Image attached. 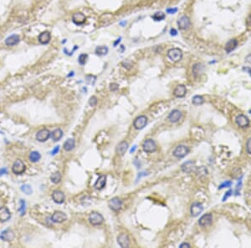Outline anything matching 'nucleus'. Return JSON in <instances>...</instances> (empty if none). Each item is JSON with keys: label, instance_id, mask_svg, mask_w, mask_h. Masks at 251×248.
Returning <instances> with one entry per match:
<instances>
[{"label": "nucleus", "instance_id": "21", "mask_svg": "<svg viewBox=\"0 0 251 248\" xmlns=\"http://www.w3.org/2000/svg\"><path fill=\"white\" fill-rule=\"evenodd\" d=\"M182 117V113L178 110H173L168 115V120L172 123H177Z\"/></svg>", "mask_w": 251, "mask_h": 248}, {"label": "nucleus", "instance_id": "36", "mask_svg": "<svg viewBox=\"0 0 251 248\" xmlns=\"http://www.w3.org/2000/svg\"><path fill=\"white\" fill-rule=\"evenodd\" d=\"M21 190H22L23 192H24L27 195L32 194V191H32V188H31L30 185H23L21 186Z\"/></svg>", "mask_w": 251, "mask_h": 248}, {"label": "nucleus", "instance_id": "23", "mask_svg": "<svg viewBox=\"0 0 251 248\" xmlns=\"http://www.w3.org/2000/svg\"><path fill=\"white\" fill-rule=\"evenodd\" d=\"M182 170L186 173H191L195 170V163L193 161H187L182 165Z\"/></svg>", "mask_w": 251, "mask_h": 248}, {"label": "nucleus", "instance_id": "43", "mask_svg": "<svg viewBox=\"0 0 251 248\" xmlns=\"http://www.w3.org/2000/svg\"><path fill=\"white\" fill-rule=\"evenodd\" d=\"M177 8H167V13L169 14H175V13H177Z\"/></svg>", "mask_w": 251, "mask_h": 248}, {"label": "nucleus", "instance_id": "34", "mask_svg": "<svg viewBox=\"0 0 251 248\" xmlns=\"http://www.w3.org/2000/svg\"><path fill=\"white\" fill-rule=\"evenodd\" d=\"M204 98L202 97L201 95H195L193 98V104H195V105H200V104H204Z\"/></svg>", "mask_w": 251, "mask_h": 248}, {"label": "nucleus", "instance_id": "16", "mask_svg": "<svg viewBox=\"0 0 251 248\" xmlns=\"http://www.w3.org/2000/svg\"><path fill=\"white\" fill-rule=\"evenodd\" d=\"M235 121H236V124H238V126H239L241 128H245L247 127L248 125L249 124V121L248 117H246L245 115L244 114H239L238 115L236 119H235Z\"/></svg>", "mask_w": 251, "mask_h": 248}, {"label": "nucleus", "instance_id": "54", "mask_svg": "<svg viewBox=\"0 0 251 248\" xmlns=\"http://www.w3.org/2000/svg\"><path fill=\"white\" fill-rule=\"evenodd\" d=\"M120 24L121 25V26H123V25H125V24H127V21H124V22H120Z\"/></svg>", "mask_w": 251, "mask_h": 248}, {"label": "nucleus", "instance_id": "17", "mask_svg": "<svg viewBox=\"0 0 251 248\" xmlns=\"http://www.w3.org/2000/svg\"><path fill=\"white\" fill-rule=\"evenodd\" d=\"M19 36L17 35V34H12L10 35L9 37L5 39V44L7 46H14V45H17V44L19 43Z\"/></svg>", "mask_w": 251, "mask_h": 248}, {"label": "nucleus", "instance_id": "29", "mask_svg": "<svg viewBox=\"0 0 251 248\" xmlns=\"http://www.w3.org/2000/svg\"><path fill=\"white\" fill-rule=\"evenodd\" d=\"M0 238H2L3 240H5V241H11L13 238V233L10 231L9 229H8V230L3 231L1 233Z\"/></svg>", "mask_w": 251, "mask_h": 248}, {"label": "nucleus", "instance_id": "48", "mask_svg": "<svg viewBox=\"0 0 251 248\" xmlns=\"http://www.w3.org/2000/svg\"><path fill=\"white\" fill-rule=\"evenodd\" d=\"M246 24H247V25L249 26V27H251V14L248 17L247 19V21H246Z\"/></svg>", "mask_w": 251, "mask_h": 248}, {"label": "nucleus", "instance_id": "5", "mask_svg": "<svg viewBox=\"0 0 251 248\" xmlns=\"http://www.w3.org/2000/svg\"><path fill=\"white\" fill-rule=\"evenodd\" d=\"M25 170H26L25 165H24L23 161H20V160H17L14 162V164L13 165V167H12V171L16 175L23 174V172L25 171Z\"/></svg>", "mask_w": 251, "mask_h": 248}, {"label": "nucleus", "instance_id": "1", "mask_svg": "<svg viewBox=\"0 0 251 248\" xmlns=\"http://www.w3.org/2000/svg\"><path fill=\"white\" fill-rule=\"evenodd\" d=\"M167 57L173 62H178L183 58V51L177 48H173L167 51Z\"/></svg>", "mask_w": 251, "mask_h": 248}, {"label": "nucleus", "instance_id": "12", "mask_svg": "<svg viewBox=\"0 0 251 248\" xmlns=\"http://www.w3.org/2000/svg\"><path fill=\"white\" fill-rule=\"evenodd\" d=\"M203 211H204V206L199 202H194L193 204L191 206V215L194 217H196L198 215L201 214Z\"/></svg>", "mask_w": 251, "mask_h": 248}, {"label": "nucleus", "instance_id": "30", "mask_svg": "<svg viewBox=\"0 0 251 248\" xmlns=\"http://www.w3.org/2000/svg\"><path fill=\"white\" fill-rule=\"evenodd\" d=\"M108 51H109V49H108V48H107L106 46H98V47H96V49L95 53H96L97 55H99V56H103V55L107 54Z\"/></svg>", "mask_w": 251, "mask_h": 248}, {"label": "nucleus", "instance_id": "32", "mask_svg": "<svg viewBox=\"0 0 251 248\" xmlns=\"http://www.w3.org/2000/svg\"><path fill=\"white\" fill-rule=\"evenodd\" d=\"M50 180H51V181H52L53 183H54V184L60 183V181H61V175H60V172L57 171V172L53 173V174L51 175V176H50Z\"/></svg>", "mask_w": 251, "mask_h": 248}, {"label": "nucleus", "instance_id": "11", "mask_svg": "<svg viewBox=\"0 0 251 248\" xmlns=\"http://www.w3.org/2000/svg\"><path fill=\"white\" fill-rule=\"evenodd\" d=\"M50 133L49 130L47 129H42L40 130L36 134V140L40 142H44L50 137Z\"/></svg>", "mask_w": 251, "mask_h": 248}, {"label": "nucleus", "instance_id": "22", "mask_svg": "<svg viewBox=\"0 0 251 248\" xmlns=\"http://www.w3.org/2000/svg\"><path fill=\"white\" fill-rule=\"evenodd\" d=\"M106 184V176L101 175L99 176V178L97 179V181H96V183L94 185V187L97 189V190H101L105 187V185Z\"/></svg>", "mask_w": 251, "mask_h": 248}, {"label": "nucleus", "instance_id": "39", "mask_svg": "<svg viewBox=\"0 0 251 248\" xmlns=\"http://www.w3.org/2000/svg\"><path fill=\"white\" fill-rule=\"evenodd\" d=\"M97 103H98V100H97V98L96 97V96H91V97L90 98V100H89V104H90V106L94 107V106L96 105Z\"/></svg>", "mask_w": 251, "mask_h": 248}, {"label": "nucleus", "instance_id": "6", "mask_svg": "<svg viewBox=\"0 0 251 248\" xmlns=\"http://www.w3.org/2000/svg\"><path fill=\"white\" fill-rule=\"evenodd\" d=\"M108 206H109L110 210H112L114 211H119L121 209V206H122V201L120 200V198L114 197L109 201Z\"/></svg>", "mask_w": 251, "mask_h": 248}, {"label": "nucleus", "instance_id": "13", "mask_svg": "<svg viewBox=\"0 0 251 248\" xmlns=\"http://www.w3.org/2000/svg\"><path fill=\"white\" fill-rule=\"evenodd\" d=\"M52 199L57 204H62L64 201L65 197H64V194L62 191H59V190H55L52 193Z\"/></svg>", "mask_w": 251, "mask_h": 248}, {"label": "nucleus", "instance_id": "49", "mask_svg": "<svg viewBox=\"0 0 251 248\" xmlns=\"http://www.w3.org/2000/svg\"><path fill=\"white\" fill-rule=\"evenodd\" d=\"M245 60H246V62H248V63L251 64V54H249V55L246 56V58H245Z\"/></svg>", "mask_w": 251, "mask_h": 248}, {"label": "nucleus", "instance_id": "37", "mask_svg": "<svg viewBox=\"0 0 251 248\" xmlns=\"http://www.w3.org/2000/svg\"><path fill=\"white\" fill-rule=\"evenodd\" d=\"M85 80H86V82L88 84H95L96 80V76L92 75V74H89V75H87L86 77H85Z\"/></svg>", "mask_w": 251, "mask_h": 248}, {"label": "nucleus", "instance_id": "45", "mask_svg": "<svg viewBox=\"0 0 251 248\" xmlns=\"http://www.w3.org/2000/svg\"><path fill=\"white\" fill-rule=\"evenodd\" d=\"M232 192H233V191H231V190H229V191H228L227 193H226V194L224 195V198H223V201H225V200H226V199H227V198L228 197V196H230V195H231V193H232Z\"/></svg>", "mask_w": 251, "mask_h": 248}, {"label": "nucleus", "instance_id": "4", "mask_svg": "<svg viewBox=\"0 0 251 248\" xmlns=\"http://www.w3.org/2000/svg\"><path fill=\"white\" fill-rule=\"evenodd\" d=\"M104 221V218L102 216V215L100 214L99 212L96 211H93L91 212L90 215L89 216V221L91 225L93 226H98L100 225Z\"/></svg>", "mask_w": 251, "mask_h": 248}, {"label": "nucleus", "instance_id": "50", "mask_svg": "<svg viewBox=\"0 0 251 248\" xmlns=\"http://www.w3.org/2000/svg\"><path fill=\"white\" fill-rule=\"evenodd\" d=\"M7 173H8V171L6 169H1L0 170V175H2L3 174H7Z\"/></svg>", "mask_w": 251, "mask_h": 248}, {"label": "nucleus", "instance_id": "25", "mask_svg": "<svg viewBox=\"0 0 251 248\" xmlns=\"http://www.w3.org/2000/svg\"><path fill=\"white\" fill-rule=\"evenodd\" d=\"M128 149V143L126 141H121L120 144H118L117 147V154L120 155H123Z\"/></svg>", "mask_w": 251, "mask_h": 248}, {"label": "nucleus", "instance_id": "7", "mask_svg": "<svg viewBox=\"0 0 251 248\" xmlns=\"http://www.w3.org/2000/svg\"><path fill=\"white\" fill-rule=\"evenodd\" d=\"M147 124V118L145 115H140L135 119L133 122V126L136 130H141L143 129Z\"/></svg>", "mask_w": 251, "mask_h": 248}, {"label": "nucleus", "instance_id": "2", "mask_svg": "<svg viewBox=\"0 0 251 248\" xmlns=\"http://www.w3.org/2000/svg\"><path fill=\"white\" fill-rule=\"evenodd\" d=\"M189 148L183 145V144H180L176 147V149L173 151V155L177 158H183L189 153Z\"/></svg>", "mask_w": 251, "mask_h": 248}, {"label": "nucleus", "instance_id": "20", "mask_svg": "<svg viewBox=\"0 0 251 248\" xmlns=\"http://www.w3.org/2000/svg\"><path fill=\"white\" fill-rule=\"evenodd\" d=\"M186 93H187V90H186V87L184 86L183 84H179L177 85V87L175 88V90L173 91L174 95L177 98H183L186 95Z\"/></svg>", "mask_w": 251, "mask_h": 248}, {"label": "nucleus", "instance_id": "15", "mask_svg": "<svg viewBox=\"0 0 251 248\" xmlns=\"http://www.w3.org/2000/svg\"><path fill=\"white\" fill-rule=\"evenodd\" d=\"M212 221H213V216H212V214L208 213V214L204 215L199 219L198 224L200 225L201 226H203V227H206V226H208L209 225H211Z\"/></svg>", "mask_w": 251, "mask_h": 248}, {"label": "nucleus", "instance_id": "9", "mask_svg": "<svg viewBox=\"0 0 251 248\" xmlns=\"http://www.w3.org/2000/svg\"><path fill=\"white\" fill-rule=\"evenodd\" d=\"M51 220L54 223H62V222L67 220V216L65 213H64L63 211H55L52 215Z\"/></svg>", "mask_w": 251, "mask_h": 248}, {"label": "nucleus", "instance_id": "53", "mask_svg": "<svg viewBox=\"0 0 251 248\" xmlns=\"http://www.w3.org/2000/svg\"><path fill=\"white\" fill-rule=\"evenodd\" d=\"M136 149H137V145H134L133 148H131V151H130L131 153H133V152H134V151H135V150H136Z\"/></svg>", "mask_w": 251, "mask_h": 248}, {"label": "nucleus", "instance_id": "27", "mask_svg": "<svg viewBox=\"0 0 251 248\" xmlns=\"http://www.w3.org/2000/svg\"><path fill=\"white\" fill-rule=\"evenodd\" d=\"M75 140L74 139H68L64 144V151H70L75 148Z\"/></svg>", "mask_w": 251, "mask_h": 248}, {"label": "nucleus", "instance_id": "52", "mask_svg": "<svg viewBox=\"0 0 251 248\" xmlns=\"http://www.w3.org/2000/svg\"><path fill=\"white\" fill-rule=\"evenodd\" d=\"M244 70L245 71H247L248 73L250 74V76H251V69H249V68H244Z\"/></svg>", "mask_w": 251, "mask_h": 248}, {"label": "nucleus", "instance_id": "41", "mask_svg": "<svg viewBox=\"0 0 251 248\" xmlns=\"http://www.w3.org/2000/svg\"><path fill=\"white\" fill-rule=\"evenodd\" d=\"M246 151L249 154L251 155V138H249L247 141V144H246Z\"/></svg>", "mask_w": 251, "mask_h": 248}, {"label": "nucleus", "instance_id": "26", "mask_svg": "<svg viewBox=\"0 0 251 248\" xmlns=\"http://www.w3.org/2000/svg\"><path fill=\"white\" fill-rule=\"evenodd\" d=\"M50 136H51L52 141H55V142L59 141L61 138L63 137V131L61 129H56V130L52 131V133L50 134Z\"/></svg>", "mask_w": 251, "mask_h": 248}, {"label": "nucleus", "instance_id": "3", "mask_svg": "<svg viewBox=\"0 0 251 248\" xmlns=\"http://www.w3.org/2000/svg\"><path fill=\"white\" fill-rule=\"evenodd\" d=\"M157 144L156 142L152 140V139H148L144 141L143 144H142V149L145 152L147 153H152L154 151H157Z\"/></svg>", "mask_w": 251, "mask_h": 248}, {"label": "nucleus", "instance_id": "10", "mask_svg": "<svg viewBox=\"0 0 251 248\" xmlns=\"http://www.w3.org/2000/svg\"><path fill=\"white\" fill-rule=\"evenodd\" d=\"M72 21L75 25H82L85 23L86 21V17L82 13H75L72 15Z\"/></svg>", "mask_w": 251, "mask_h": 248}, {"label": "nucleus", "instance_id": "38", "mask_svg": "<svg viewBox=\"0 0 251 248\" xmlns=\"http://www.w3.org/2000/svg\"><path fill=\"white\" fill-rule=\"evenodd\" d=\"M20 208H19V211L21 213V216H23L25 214V211H26V203L23 200H21L20 201Z\"/></svg>", "mask_w": 251, "mask_h": 248}, {"label": "nucleus", "instance_id": "8", "mask_svg": "<svg viewBox=\"0 0 251 248\" xmlns=\"http://www.w3.org/2000/svg\"><path fill=\"white\" fill-rule=\"evenodd\" d=\"M191 25V22L189 18L187 17L186 15H183L178 19L177 21V26L181 30H187L189 29Z\"/></svg>", "mask_w": 251, "mask_h": 248}, {"label": "nucleus", "instance_id": "31", "mask_svg": "<svg viewBox=\"0 0 251 248\" xmlns=\"http://www.w3.org/2000/svg\"><path fill=\"white\" fill-rule=\"evenodd\" d=\"M40 158H41V155L38 151H32L30 154V161L33 163L40 161Z\"/></svg>", "mask_w": 251, "mask_h": 248}, {"label": "nucleus", "instance_id": "35", "mask_svg": "<svg viewBox=\"0 0 251 248\" xmlns=\"http://www.w3.org/2000/svg\"><path fill=\"white\" fill-rule=\"evenodd\" d=\"M87 59H88V55L86 54H81L78 58V62L80 65H85L86 64Z\"/></svg>", "mask_w": 251, "mask_h": 248}, {"label": "nucleus", "instance_id": "14", "mask_svg": "<svg viewBox=\"0 0 251 248\" xmlns=\"http://www.w3.org/2000/svg\"><path fill=\"white\" fill-rule=\"evenodd\" d=\"M118 244L120 245L121 247H128L130 246V239L129 236L125 233H121L117 237Z\"/></svg>", "mask_w": 251, "mask_h": 248}, {"label": "nucleus", "instance_id": "46", "mask_svg": "<svg viewBox=\"0 0 251 248\" xmlns=\"http://www.w3.org/2000/svg\"><path fill=\"white\" fill-rule=\"evenodd\" d=\"M170 34L172 36H176L177 34V31L175 29H170Z\"/></svg>", "mask_w": 251, "mask_h": 248}, {"label": "nucleus", "instance_id": "51", "mask_svg": "<svg viewBox=\"0 0 251 248\" xmlns=\"http://www.w3.org/2000/svg\"><path fill=\"white\" fill-rule=\"evenodd\" d=\"M120 39H121V38H119V39H117V41H116V42L114 43V46H115V47H116V46H117V44H119V43H120Z\"/></svg>", "mask_w": 251, "mask_h": 248}, {"label": "nucleus", "instance_id": "19", "mask_svg": "<svg viewBox=\"0 0 251 248\" xmlns=\"http://www.w3.org/2000/svg\"><path fill=\"white\" fill-rule=\"evenodd\" d=\"M50 39H51V34H50V32L48 31H44V32H42L41 34L39 35V42H40L41 44H47L50 43Z\"/></svg>", "mask_w": 251, "mask_h": 248}, {"label": "nucleus", "instance_id": "42", "mask_svg": "<svg viewBox=\"0 0 251 248\" xmlns=\"http://www.w3.org/2000/svg\"><path fill=\"white\" fill-rule=\"evenodd\" d=\"M231 185H232V183H231L230 181H227V182H224L223 184H221L220 185H219V187H218V189H223V188H225V187H229Z\"/></svg>", "mask_w": 251, "mask_h": 248}, {"label": "nucleus", "instance_id": "24", "mask_svg": "<svg viewBox=\"0 0 251 248\" xmlns=\"http://www.w3.org/2000/svg\"><path fill=\"white\" fill-rule=\"evenodd\" d=\"M238 45V41L235 39H230L229 41H228L227 44H225V51L227 52L228 54L231 53L232 51H234Z\"/></svg>", "mask_w": 251, "mask_h": 248}, {"label": "nucleus", "instance_id": "40", "mask_svg": "<svg viewBox=\"0 0 251 248\" xmlns=\"http://www.w3.org/2000/svg\"><path fill=\"white\" fill-rule=\"evenodd\" d=\"M118 89H119V85L117 83H111L110 84V90L111 91L115 92V91L118 90Z\"/></svg>", "mask_w": 251, "mask_h": 248}, {"label": "nucleus", "instance_id": "47", "mask_svg": "<svg viewBox=\"0 0 251 248\" xmlns=\"http://www.w3.org/2000/svg\"><path fill=\"white\" fill-rule=\"evenodd\" d=\"M179 247L180 248H184V247H190V245L188 244V243H186V242H184V243H182V244L179 246Z\"/></svg>", "mask_w": 251, "mask_h": 248}, {"label": "nucleus", "instance_id": "44", "mask_svg": "<svg viewBox=\"0 0 251 248\" xmlns=\"http://www.w3.org/2000/svg\"><path fill=\"white\" fill-rule=\"evenodd\" d=\"M59 151H60V146L57 145V146H55V147L54 148L53 151H51V155H56Z\"/></svg>", "mask_w": 251, "mask_h": 248}, {"label": "nucleus", "instance_id": "18", "mask_svg": "<svg viewBox=\"0 0 251 248\" xmlns=\"http://www.w3.org/2000/svg\"><path fill=\"white\" fill-rule=\"evenodd\" d=\"M11 217V213L7 207H0V221L4 222V221H9Z\"/></svg>", "mask_w": 251, "mask_h": 248}, {"label": "nucleus", "instance_id": "28", "mask_svg": "<svg viewBox=\"0 0 251 248\" xmlns=\"http://www.w3.org/2000/svg\"><path fill=\"white\" fill-rule=\"evenodd\" d=\"M204 65L202 64L197 63V64H193V74L194 76L196 77L197 75H199L204 71Z\"/></svg>", "mask_w": 251, "mask_h": 248}, {"label": "nucleus", "instance_id": "33", "mask_svg": "<svg viewBox=\"0 0 251 248\" xmlns=\"http://www.w3.org/2000/svg\"><path fill=\"white\" fill-rule=\"evenodd\" d=\"M166 17L165 14H163L162 12H157V13H155V14L152 16V19L155 21H162Z\"/></svg>", "mask_w": 251, "mask_h": 248}]
</instances>
